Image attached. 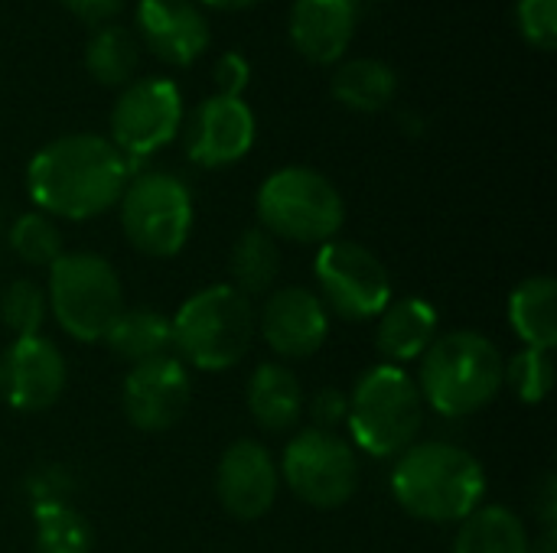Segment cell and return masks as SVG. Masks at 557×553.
Returning a JSON list of instances; mask_svg holds the SVG:
<instances>
[{"label": "cell", "instance_id": "ac0fdd59", "mask_svg": "<svg viewBox=\"0 0 557 553\" xmlns=\"http://www.w3.org/2000/svg\"><path fill=\"white\" fill-rule=\"evenodd\" d=\"M359 23L356 0H294L287 16L290 46L317 65L343 62Z\"/></svg>", "mask_w": 557, "mask_h": 553}, {"label": "cell", "instance_id": "30bf717a", "mask_svg": "<svg viewBox=\"0 0 557 553\" xmlns=\"http://www.w3.org/2000/svg\"><path fill=\"white\" fill-rule=\"evenodd\" d=\"M277 473L300 502L323 512L346 505L359 489V456L336 430H300L284 447Z\"/></svg>", "mask_w": 557, "mask_h": 553}, {"label": "cell", "instance_id": "484cf974", "mask_svg": "<svg viewBox=\"0 0 557 553\" xmlns=\"http://www.w3.org/2000/svg\"><path fill=\"white\" fill-rule=\"evenodd\" d=\"M228 271H232V287L238 293H245L248 300L258 293H268L281 274V248L277 238H271L264 228H248L238 235L232 257H228Z\"/></svg>", "mask_w": 557, "mask_h": 553}, {"label": "cell", "instance_id": "5b68a950", "mask_svg": "<svg viewBox=\"0 0 557 553\" xmlns=\"http://www.w3.org/2000/svg\"><path fill=\"white\" fill-rule=\"evenodd\" d=\"M346 417L352 447L375 460H398L418 443L424 427V398L401 365L385 362L356 381Z\"/></svg>", "mask_w": 557, "mask_h": 553}, {"label": "cell", "instance_id": "3957f363", "mask_svg": "<svg viewBox=\"0 0 557 553\" xmlns=\"http://www.w3.org/2000/svg\"><path fill=\"white\" fill-rule=\"evenodd\" d=\"M506 385L499 345L473 329L444 332L421 355L418 391L441 417L460 420L490 407Z\"/></svg>", "mask_w": 557, "mask_h": 553}, {"label": "cell", "instance_id": "2e32d148", "mask_svg": "<svg viewBox=\"0 0 557 553\" xmlns=\"http://www.w3.org/2000/svg\"><path fill=\"white\" fill-rule=\"evenodd\" d=\"M258 332L281 359H310L330 336V313L317 290L281 287L264 300L258 313Z\"/></svg>", "mask_w": 557, "mask_h": 553}, {"label": "cell", "instance_id": "5bb4252c", "mask_svg": "<svg viewBox=\"0 0 557 553\" xmlns=\"http://www.w3.org/2000/svg\"><path fill=\"white\" fill-rule=\"evenodd\" d=\"M69 381L65 359L46 336L13 339L0 355V398L23 414L49 411Z\"/></svg>", "mask_w": 557, "mask_h": 553}, {"label": "cell", "instance_id": "9c48e42d", "mask_svg": "<svg viewBox=\"0 0 557 553\" xmlns=\"http://www.w3.org/2000/svg\"><path fill=\"white\" fill-rule=\"evenodd\" d=\"M313 277L320 287V300L326 313L366 323L375 319L392 303V277L375 251H369L359 241L333 238L320 244L313 261Z\"/></svg>", "mask_w": 557, "mask_h": 553}, {"label": "cell", "instance_id": "e575fe53", "mask_svg": "<svg viewBox=\"0 0 557 553\" xmlns=\"http://www.w3.org/2000/svg\"><path fill=\"white\" fill-rule=\"evenodd\" d=\"M72 16L85 20V23H95V26H104L111 16L121 13L124 0H59Z\"/></svg>", "mask_w": 557, "mask_h": 553}, {"label": "cell", "instance_id": "4fadbf2b", "mask_svg": "<svg viewBox=\"0 0 557 553\" xmlns=\"http://www.w3.org/2000/svg\"><path fill=\"white\" fill-rule=\"evenodd\" d=\"M258 121L245 98L209 95L196 104L193 117L186 121L183 143L186 156L202 169H222L248 156L255 147Z\"/></svg>", "mask_w": 557, "mask_h": 553}, {"label": "cell", "instance_id": "d590c367", "mask_svg": "<svg viewBox=\"0 0 557 553\" xmlns=\"http://www.w3.org/2000/svg\"><path fill=\"white\" fill-rule=\"evenodd\" d=\"M535 515L542 528H557V479L555 473H545L535 486Z\"/></svg>", "mask_w": 557, "mask_h": 553}, {"label": "cell", "instance_id": "8992f818", "mask_svg": "<svg viewBox=\"0 0 557 553\" xmlns=\"http://www.w3.org/2000/svg\"><path fill=\"white\" fill-rule=\"evenodd\" d=\"M255 212L271 238L297 244H326L346 222L339 189L310 166H284L271 173L255 196Z\"/></svg>", "mask_w": 557, "mask_h": 553}, {"label": "cell", "instance_id": "7c38bea8", "mask_svg": "<svg viewBox=\"0 0 557 553\" xmlns=\"http://www.w3.org/2000/svg\"><path fill=\"white\" fill-rule=\"evenodd\" d=\"M193 401V378L189 368L176 355H157L134 365L121 388L124 417L131 427L144 433L170 430Z\"/></svg>", "mask_w": 557, "mask_h": 553}, {"label": "cell", "instance_id": "7402d4cb", "mask_svg": "<svg viewBox=\"0 0 557 553\" xmlns=\"http://www.w3.org/2000/svg\"><path fill=\"white\" fill-rule=\"evenodd\" d=\"M509 323L525 349L552 352L557 345L555 277H525L509 297Z\"/></svg>", "mask_w": 557, "mask_h": 553}, {"label": "cell", "instance_id": "e0dca14e", "mask_svg": "<svg viewBox=\"0 0 557 553\" xmlns=\"http://www.w3.org/2000/svg\"><path fill=\"white\" fill-rule=\"evenodd\" d=\"M140 42L166 65H193L212 42L209 20L196 0H140Z\"/></svg>", "mask_w": 557, "mask_h": 553}, {"label": "cell", "instance_id": "7a4b0ae2", "mask_svg": "<svg viewBox=\"0 0 557 553\" xmlns=\"http://www.w3.org/2000/svg\"><path fill=\"white\" fill-rule=\"evenodd\" d=\"M395 502L421 521L454 525L473 515L486 495L483 463L454 443H414L392 469Z\"/></svg>", "mask_w": 557, "mask_h": 553}, {"label": "cell", "instance_id": "d6986e66", "mask_svg": "<svg viewBox=\"0 0 557 553\" xmlns=\"http://www.w3.org/2000/svg\"><path fill=\"white\" fill-rule=\"evenodd\" d=\"M437 339V310L428 300L401 297L379 313L375 345L388 365H405L421 359Z\"/></svg>", "mask_w": 557, "mask_h": 553}, {"label": "cell", "instance_id": "6da1fadb", "mask_svg": "<svg viewBox=\"0 0 557 553\" xmlns=\"http://www.w3.org/2000/svg\"><path fill=\"white\" fill-rule=\"evenodd\" d=\"M134 166L98 134L49 140L26 166V192L49 218L85 222L117 205Z\"/></svg>", "mask_w": 557, "mask_h": 553}, {"label": "cell", "instance_id": "4316f807", "mask_svg": "<svg viewBox=\"0 0 557 553\" xmlns=\"http://www.w3.org/2000/svg\"><path fill=\"white\" fill-rule=\"evenodd\" d=\"M33 525H36V551L39 553H91L95 535L88 518L69 505V499L33 502Z\"/></svg>", "mask_w": 557, "mask_h": 553}, {"label": "cell", "instance_id": "603a6c76", "mask_svg": "<svg viewBox=\"0 0 557 553\" xmlns=\"http://www.w3.org/2000/svg\"><path fill=\"white\" fill-rule=\"evenodd\" d=\"M117 359L140 365L147 359L166 355L173 345V329H170V316H163L153 306H124L121 316L114 319V326L108 329V336L101 339Z\"/></svg>", "mask_w": 557, "mask_h": 553}, {"label": "cell", "instance_id": "8d00e7d4", "mask_svg": "<svg viewBox=\"0 0 557 553\" xmlns=\"http://www.w3.org/2000/svg\"><path fill=\"white\" fill-rule=\"evenodd\" d=\"M196 3L212 7V10H248V7H255L258 0H196Z\"/></svg>", "mask_w": 557, "mask_h": 553}, {"label": "cell", "instance_id": "277c9868", "mask_svg": "<svg viewBox=\"0 0 557 553\" xmlns=\"http://www.w3.org/2000/svg\"><path fill=\"white\" fill-rule=\"evenodd\" d=\"M176 359L199 372L235 368L258 332V313L232 284H212L193 293L170 319Z\"/></svg>", "mask_w": 557, "mask_h": 553}, {"label": "cell", "instance_id": "44dd1931", "mask_svg": "<svg viewBox=\"0 0 557 553\" xmlns=\"http://www.w3.org/2000/svg\"><path fill=\"white\" fill-rule=\"evenodd\" d=\"M330 91L343 108L359 111V114H375L395 101L398 75L382 59H369V55L346 59V62H336Z\"/></svg>", "mask_w": 557, "mask_h": 553}, {"label": "cell", "instance_id": "f1b7e54d", "mask_svg": "<svg viewBox=\"0 0 557 553\" xmlns=\"http://www.w3.org/2000/svg\"><path fill=\"white\" fill-rule=\"evenodd\" d=\"M49 316V300H46V290L36 284V280H13L3 297H0V319L3 326L23 339V336H39L42 323Z\"/></svg>", "mask_w": 557, "mask_h": 553}, {"label": "cell", "instance_id": "74e56055", "mask_svg": "<svg viewBox=\"0 0 557 553\" xmlns=\"http://www.w3.org/2000/svg\"><path fill=\"white\" fill-rule=\"evenodd\" d=\"M356 3H382V0H356Z\"/></svg>", "mask_w": 557, "mask_h": 553}, {"label": "cell", "instance_id": "f546056e", "mask_svg": "<svg viewBox=\"0 0 557 553\" xmlns=\"http://www.w3.org/2000/svg\"><path fill=\"white\" fill-rule=\"evenodd\" d=\"M506 381H509V388L516 391V398H519L522 404H542V401L552 394V385H555V362H552V352L522 349V352L509 362Z\"/></svg>", "mask_w": 557, "mask_h": 553}, {"label": "cell", "instance_id": "cb8c5ba5", "mask_svg": "<svg viewBox=\"0 0 557 553\" xmlns=\"http://www.w3.org/2000/svg\"><path fill=\"white\" fill-rule=\"evenodd\" d=\"M454 553H532L525 521L503 505H480L460 521Z\"/></svg>", "mask_w": 557, "mask_h": 553}, {"label": "cell", "instance_id": "9a60e30c", "mask_svg": "<svg viewBox=\"0 0 557 553\" xmlns=\"http://www.w3.org/2000/svg\"><path fill=\"white\" fill-rule=\"evenodd\" d=\"M281 489V473L268 447L258 440H235L215 469V495L222 508L238 521L264 518Z\"/></svg>", "mask_w": 557, "mask_h": 553}, {"label": "cell", "instance_id": "1f68e13d", "mask_svg": "<svg viewBox=\"0 0 557 553\" xmlns=\"http://www.w3.org/2000/svg\"><path fill=\"white\" fill-rule=\"evenodd\" d=\"M212 81H215V95L242 98V91L251 81V62L242 52H222L212 68Z\"/></svg>", "mask_w": 557, "mask_h": 553}, {"label": "cell", "instance_id": "ffe728a7", "mask_svg": "<svg viewBox=\"0 0 557 553\" xmlns=\"http://www.w3.org/2000/svg\"><path fill=\"white\" fill-rule=\"evenodd\" d=\"M245 401H248L251 420L268 433L294 430L304 407H307L300 378L281 362H264V365L255 368Z\"/></svg>", "mask_w": 557, "mask_h": 553}, {"label": "cell", "instance_id": "d4e9b609", "mask_svg": "<svg viewBox=\"0 0 557 553\" xmlns=\"http://www.w3.org/2000/svg\"><path fill=\"white\" fill-rule=\"evenodd\" d=\"M140 62L137 36L117 23H104L85 42V68L104 88H121L134 78Z\"/></svg>", "mask_w": 557, "mask_h": 553}, {"label": "cell", "instance_id": "8fae6325", "mask_svg": "<svg viewBox=\"0 0 557 553\" xmlns=\"http://www.w3.org/2000/svg\"><path fill=\"white\" fill-rule=\"evenodd\" d=\"M183 95L176 81L163 75H147L124 85L111 108V143L134 166L157 150H163L183 130Z\"/></svg>", "mask_w": 557, "mask_h": 553}, {"label": "cell", "instance_id": "4dcf8cb0", "mask_svg": "<svg viewBox=\"0 0 557 553\" xmlns=\"http://www.w3.org/2000/svg\"><path fill=\"white\" fill-rule=\"evenodd\" d=\"M516 26L535 49L557 46V0H516Z\"/></svg>", "mask_w": 557, "mask_h": 553}, {"label": "cell", "instance_id": "83f0119b", "mask_svg": "<svg viewBox=\"0 0 557 553\" xmlns=\"http://www.w3.org/2000/svg\"><path fill=\"white\" fill-rule=\"evenodd\" d=\"M7 241H10V251L29 267H52V261L62 254V235L55 222L42 212H23L10 225Z\"/></svg>", "mask_w": 557, "mask_h": 553}, {"label": "cell", "instance_id": "d6a6232c", "mask_svg": "<svg viewBox=\"0 0 557 553\" xmlns=\"http://www.w3.org/2000/svg\"><path fill=\"white\" fill-rule=\"evenodd\" d=\"M310 417H313V427L320 430H336L339 424H346V414H349V398L346 391L339 388H320L310 404H307Z\"/></svg>", "mask_w": 557, "mask_h": 553}, {"label": "cell", "instance_id": "ba28073f", "mask_svg": "<svg viewBox=\"0 0 557 553\" xmlns=\"http://www.w3.org/2000/svg\"><path fill=\"white\" fill-rule=\"evenodd\" d=\"M121 228L131 248L147 257H176L193 231V196L186 183L163 169L127 179L121 199Z\"/></svg>", "mask_w": 557, "mask_h": 553}, {"label": "cell", "instance_id": "836d02e7", "mask_svg": "<svg viewBox=\"0 0 557 553\" xmlns=\"http://www.w3.org/2000/svg\"><path fill=\"white\" fill-rule=\"evenodd\" d=\"M26 489H29V505L33 502H52V499H65L72 492V479L62 466H39L29 473Z\"/></svg>", "mask_w": 557, "mask_h": 553}, {"label": "cell", "instance_id": "52a82bcc", "mask_svg": "<svg viewBox=\"0 0 557 553\" xmlns=\"http://www.w3.org/2000/svg\"><path fill=\"white\" fill-rule=\"evenodd\" d=\"M49 313L75 342H101L124 310L117 271L91 251H62L49 267Z\"/></svg>", "mask_w": 557, "mask_h": 553}]
</instances>
